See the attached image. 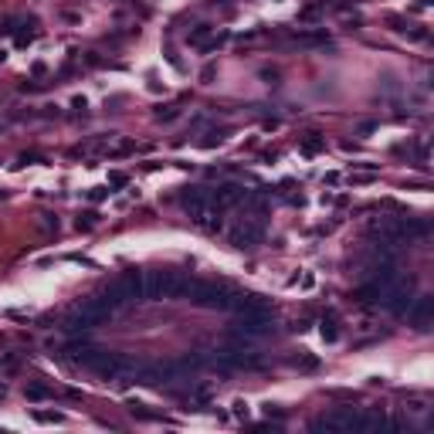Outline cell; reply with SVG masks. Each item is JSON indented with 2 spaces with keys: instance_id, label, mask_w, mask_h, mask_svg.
I'll list each match as a JSON object with an SVG mask.
<instances>
[{
  "instance_id": "6da1fadb",
  "label": "cell",
  "mask_w": 434,
  "mask_h": 434,
  "mask_svg": "<svg viewBox=\"0 0 434 434\" xmlns=\"http://www.w3.org/2000/svg\"><path fill=\"white\" fill-rule=\"evenodd\" d=\"M190 299L200 305V309H227V299H231V288L214 282H193L190 288Z\"/></svg>"
},
{
  "instance_id": "7a4b0ae2",
  "label": "cell",
  "mask_w": 434,
  "mask_h": 434,
  "mask_svg": "<svg viewBox=\"0 0 434 434\" xmlns=\"http://www.w3.org/2000/svg\"><path fill=\"white\" fill-rule=\"evenodd\" d=\"M261 238H264V227H261V221H255V217L241 221L238 227H231V234H227L231 248H238V251H245V248H255L258 241H261Z\"/></svg>"
},
{
  "instance_id": "3957f363",
  "label": "cell",
  "mask_w": 434,
  "mask_h": 434,
  "mask_svg": "<svg viewBox=\"0 0 434 434\" xmlns=\"http://www.w3.org/2000/svg\"><path fill=\"white\" fill-rule=\"evenodd\" d=\"M238 333L255 340V336H268L271 333V312L268 309H251V312H241L238 319Z\"/></svg>"
},
{
  "instance_id": "277c9868",
  "label": "cell",
  "mask_w": 434,
  "mask_h": 434,
  "mask_svg": "<svg viewBox=\"0 0 434 434\" xmlns=\"http://www.w3.org/2000/svg\"><path fill=\"white\" fill-rule=\"evenodd\" d=\"M210 207H214V197H210L207 187H190L187 193H183V210H187L197 224H204V221H207Z\"/></svg>"
},
{
  "instance_id": "5b68a950",
  "label": "cell",
  "mask_w": 434,
  "mask_h": 434,
  "mask_svg": "<svg viewBox=\"0 0 434 434\" xmlns=\"http://www.w3.org/2000/svg\"><path fill=\"white\" fill-rule=\"evenodd\" d=\"M176 271H143V299H163L170 295Z\"/></svg>"
},
{
  "instance_id": "8992f818",
  "label": "cell",
  "mask_w": 434,
  "mask_h": 434,
  "mask_svg": "<svg viewBox=\"0 0 434 434\" xmlns=\"http://www.w3.org/2000/svg\"><path fill=\"white\" fill-rule=\"evenodd\" d=\"M245 193L248 190L241 187V183H221V187L214 190V193H210V197H214V204H217V207H234V204H241V200H245Z\"/></svg>"
},
{
  "instance_id": "52a82bcc",
  "label": "cell",
  "mask_w": 434,
  "mask_h": 434,
  "mask_svg": "<svg viewBox=\"0 0 434 434\" xmlns=\"http://www.w3.org/2000/svg\"><path fill=\"white\" fill-rule=\"evenodd\" d=\"M95 322H98V319H95V316H88L85 309H78V312H72V316L65 319V333H68V336H78V333L85 336V333L92 329Z\"/></svg>"
},
{
  "instance_id": "ba28073f",
  "label": "cell",
  "mask_w": 434,
  "mask_h": 434,
  "mask_svg": "<svg viewBox=\"0 0 434 434\" xmlns=\"http://www.w3.org/2000/svg\"><path fill=\"white\" fill-rule=\"evenodd\" d=\"M431 309H434V299L431 295H417V302H411V309H407V316L424 329V322L431 319Z\"/></svg>"
},
{
  "instance_id": "9c48e42d",
  "label": "cell",
  "mask_w": 434,
  "mask_h": 434,
  "mask_svg": "<svg viewBox=\"0 0 434 434\" xmlns=\"http://www.w3.org/2000/svg\"><path fill=\"white\" fill-rule=\"evenodd\" d=\"M122 288L129 292V299H143V271H126Z\"/></svg>"
},
{
  "instance_id": "30bf717a",
  "label": "cell",
  "mask_w": 434,
  "mask_h": 434,
  "mask_svg": "<svg viewBox=\"0 0 434 434\" xmlns=\"http://www.w3.org/2000/svg\"><path fill=\"white\" fill-rule=\"evenodd\" d=\"M51 394H55V390H51L48 383H41V380H31V383H27V390H24V397H27V400H34V404H38V400H48Z\"/></svg>"
},
{
  "instance_id": "8fae6325",
  "label": "cell",
  "mask_w": 434,
  "mask_h": 434,
  "mask_svg": "<svg viewBox=\"0 0 434 434\" xmlns=\"http://www.w3.org/2000/svg\"><path fill=\"white\" fill-rule=\"evenodd\" d=\"M326 150V136H319V132H309L302 139V153L305 156H316V153H322Z\"/></svg>"
},
{
  "instance_id": "7c38bea8",
  "label": "cell",
  "mask_w": 434,
  "mask_h": 434,
  "mask_svg": "<svg viewBox=\"0 0 434 434\" xmlns=\"http://www.w3.org/2000/svg\"><path fill=\"white\" fill-rule=\"evenodd\" d=\"M319 333H322V340H326V343H336V340H340V326H336V319H322Z\"/></svg>"
},
{
  "instance_id": "4fadbf2b",
  "label": "cell",
  "mask_w": 434,
  "mask_h": 434,
  "mask_svg": "<svg viewBox=\"0 0 434 434\" xmlns=\"http://www.w3.org/2000/svg\"><path fill=\"white\" fill-rule=\"evenodd\" d=\"M295 366L305 370V373H312V370H319V356H312V353H302V356L295 359Z\"/></svg>"
},
{
  "instance_id": "5bb4252c",
  "label": "cell",
  "mask_w": 434,
  "mask_h": 434,
  "mask_svg": "<svg viewBox=\"0 0 434 434\" xmlns=\"http://www.w3.org/2000/svg\"><path fill=\"white\" fill-rule=\"evenodd\" d=\"M129 414L139 417V421H156V417H160V414H153V411H146V404H136V400L129 404Z\"/></svg>"
},
{
  "instance_id": "9a60e30c",
  "label": "cell",
  "mask_w": 434,
  "mask_h": 434,
  "mask_svg": "<svg viewBox=\"0 0 434 434\" xmlns=\"http://www.w3.org/2000/svg\"><path fill=\"white\" fill-rule=\"evenodd\" d=\"M207 34H210V24H200V27H193V31L187 34V41H190V44H204Z\"/></svg>"
},
{
  "instance_id": "2e32d148",
  "label": "cell",
  "mask_w": 434,
  "mask_h": 434,
  "mask_svg": "<svg viewBox=\"0 0 434 434\" xmlns=\"http://www.w3.org/2000/svg\"><path fill=\"white\" fill-rule=\"evenodd\" d=\"M95 221H98V214H95V210H85V214L75 221V227H78V231H92Z\"/></svg>"
},
{
  "instance_id": "e0dca14e",
  "label": "cell",
  "mask_w": 434,
  "mask_h": 434,
  "mask_svg": "<svg viewBox=\"0 0 434 434\" xmlns=\"http://www.w3.org/2000/svg\"><path fill=\"white\" fill-rule=\"evenodd\" d=\"M221 143H224V132H207V136L200 139L204 150H214V146H221Z\"/></svg>"
},
{
  "instance_id": "ac0fdd59",
  "label": "cell",
  "mask_w": 434,
  "mask_h": 434,
  "mask_svg": "<svg viewBox=\"0 0 434 434\" xmlns=\"http://www.w3.org/2000/svg\"><path fill=\"white\" fill-rule=\"evenodd\" d=\"M34 417H38L41 424H61V421H65L61 414H51V411H34Z\"/></svg>"
},
{
  "instance_id": "d6986e66",
  "label": "cell",
  "mask_w": 434,
  "mask_h": 434,
  "mask_svg": "<svg viewBox=\"0 0 434 434\" xmlns=\"http://www.w3.org/2000/svg\"><path fill=\"white\" fill-rule=\"evenodd\" d=\"M126 183H129V176H126V173H119V170H112V173H109V187H112V190L126 187Z\"/></svg>"
},
{
  "instance_id": "ffe728a7",
  "label": "cell",
  "mask_w": 434,
  "mask_h": 434,
  "mask_svg": "<svg viewBox=\"0 0 434 434\" xmlns=\"http://www.w3.org/2000/svg\"><path fill=\"white\" fill-rule=\"evenodd\" d=\"M227 41V34H217V38H210V41H204V44H197V48H200V51H217V48H221V44H224Z\"/></svg>"
},
{
  "instance_id": "44dd1931",
  "label": "cell",
  "mask_w": 434,
  "mask_h": 434,
  "mask_svg": "<svg viewBox=\"0 0 434 434\" xmlns=\"http://www.w3.org/2000/svg\"><path fill=\"white\" fill-rule=\"evenodd\" d=\"M105 197H109V187H92V190H88V200H92V204L105 200Z\"/></svg>"
},
{
  "instance_id": "7402d4cb",
  "label": "cell",
  "mask_w": 434,
  "mask_h": 434,
  "mask_svg": "<svg viewBox=\"0 0 434 434\" xmlns=\"http://www.w3.org/2000/svg\"><path fill=\"white\" fill-rule=\"evenodd\" d=\"M176 105H167V112H163V109H160V112H156V119H160V122H173V119H176Z\"/></svg>"
},
{
  "instance_id": "603a6c76",
  "label": "cell",
  "mask_w": 434,
  "mask_h": 434,
  "mask_svg": "<svg viewBox=\"0 0 434 434\" xmlns=\"http://www.w3.org/2000/svg\"><path fill=\"white\" fill-rule=\"evenodd\" d=\"M231 414L238 417V421H245V417H248V404H245V400H234V411H231Z\"/></svg>"
},
{
  "instance_id": "cb8c5ba5",
  "label": "cell",
  "mask_w": 434,
  "mask_h": 434,
  "mask_svg": "<svg viewBox=\"0 0 434 434\" xmlns=\"http://www.w3.org/2000/svg\"><path fill=\"white\" fill-rule=\"evenodd\" d=\"M14 41H17V48H27V44L34 41V31H20V34H17Z\"/></svg>"
},
{
  "instance_id": "d4e9b609",
  "label": "cell",
  "mask_w": 434,
  "mask_h": 434,
  "mask_svg": "<svg viewBox=\"0 0 434 434\" xmlns=\"http://www.w3.org/2000/svg\"><path fill=\"white\" fill-rule=\"evenodd\" d=\"M377 129V122H363V126H359V136H366V132H373Z\"/></svg>"
},
{
  "instance_id": "484cf974",
  "label": "cell",
  "mask_w": 434,
  "mask_h": 434,
  "mask_svg": "<svg viewBox=\"0 0 434 434\" xmlns=\"http://www.w3.org/2000/svg\"><path fill=\"white\" fill-rule=\"evenodd\" d=\"M3 197H7V190H0V200H3Z\"/></svg>"
},
{
  "instance_id": "4316f807",
  "label": "cell",
  "mask_w": 434,
  "mask_h": 434,
  "mask_svg": "<svg viewBox=\"0 0 434 434\" xmlns=\"http://www.w3.org/2000/svg\"><path fill=\"white\" fill-rule=\"evenodd\" d=\"M0 129H3V126H0Z\"/></svg>"
}]
</instances>
